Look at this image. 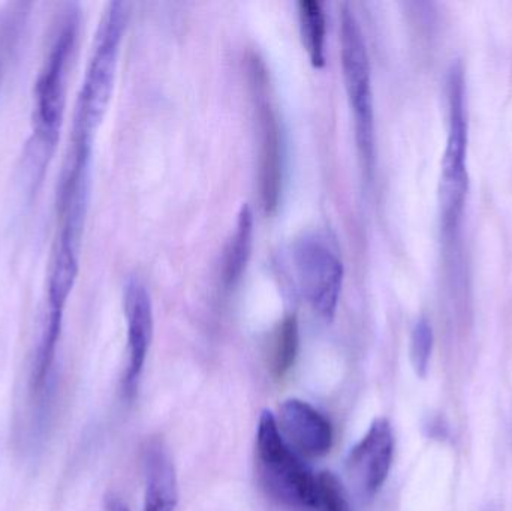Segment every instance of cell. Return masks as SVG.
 I'll list each match as a JSON object with an SVG mask.
<instances>
[{"label":"cell","instance_id":"obj_11","mask_svg":"<svg viewBox=\"0 0 512 511\" xmlns=\"http://www.w3.org/2000/svg\"><path fill=\"white\" fill-rule=\"evenodd\" d=\"M146 500L144 511H174L179 503L176 470L161 444L146 450Z\"/></svg>","mask_w":512,"mask_h":511},{"label":"cell","instance_id":"obj_15","mask_svg":"<svg viewBox=\"0 0 512 511\" xmlns=\"http://www.w3.org/2000/svg\"><path fill=\"white\" fill-rule=\"evenodd\" d=\"M433 345H435V333H433L432 324L427 318H420L411 333V362L415 374L420 378H426L429 372Z\"/></svg>","mask_w":512,"mask_h":511},{"label":"cell","instance_id":"obj_4","mask_svg":"<svg viewBox=\"0 0 512 511\" xmlns=\"http://www.w3.org/2000/svg\"><path fill=\"white\" fill-rule=\"evenodd\" d=\"M256 462L262 488L273 500L291 507L315 509L318 476L292 452L279 429L276 417L264 410L256 432Z\"/></svg>","mask_w":512,"mask_h":511},{"label":"cell","instance_id":"obj_13","mask_svg":"<svg viewBox=\"0 0 512 511\" xmlns=\"http://www.w3.org/2000/svg\"><path fill=\"white\" fill-rule=\"evenodd\" d=\"M298 18L304 47L309 53L313 66L325 63V12L319 0H300L298 2Z\"/></svg>","mask_w":512,"mask_h":511},{"label":"cell","instance_id":"obj_17","mask_svg":"<svg viewBox=\"0 0 512 511\" xmlns=\"http://www.w3.org/2000/svg\"><path fill=\"white\" fill-rule=\"evenodd\" d=\"M105 511H131L129 510L128 504L117 497L116 494H107L104 498Z\"/></svg>","mask_w":512,"mask_h":511},{"label":"cell","instance_id":"obj_7","mask_svg":"<svg viewBox=\"0 0 512 511\" xmlns=\"http://www.w3.org/2000/svg\"><path fill=\"white\" fill-rule=\"evenodd\" d=\"M394 459V434L387 419L372 423L363 440L352 447L348 456V470L366 497L381 491L390 474Z\"/></svg>","mask_w":512,"mask_h":511},{"label":"cell","instance_id":"obj_6","mask_svg":"<svg viewBox=\"0 0 512 511\" xmlns=\"http://www.w3.org/2000/svg\"><path fill=\"white\" fill-rule=\"evenodd\" d=\"M292 261L307 302L325 320H333L345 273L334 243L322 233L301 234L292 245Z\"/></svg>","mask_w":512,"mask_h":511},{"label":"cell","instance_id":"obj_1","mask_svg":"<svg viewBox=\"0 0 512 511\" xmlns=\"http://www.w3.org/2000/svg\"><path fill=\"white\" fill-rule=\"evenodd\" d=\"M80 32V6L66 3L33 90V137L29 149L42 165L53 155L65 117L69 69Z\"/></svg>","mask_w":512,"mask_h":511},{"label":"cell","instance_id":"obj_8","mask_svg":"<svg viewBox=\"0 0 512 511\" xmlns=\"http://www.w3.org/2000/svg\"><path fill=\"white\" fill-rule=\"evenodd\" d=\"M123 306L128 323V368L123 390L128 398H132L137 392L138 380L153 336L152 299L143 282L129 279L123 294Z\"/></svg>","mask_w":512,"mask_h":511},{"label":"cell","instance_id":"obj_14","mask_svg":"<svg viewBox=\"0 0 512 511\" xmlns=\"http://www.w3.org/2000/svg\"><path fill=\"white\" fill-rule=\"evenodd\" d=\"M300 347V330L295 315H286L274 333L271 350V372L274 378H283L294 366Z\"/></svg>","mask_w":512,"mask_h":511},{"label":"cell","instance_id":"obj_16","mask_svg":"<svg viewBox=\"0 0 512 511\" xmlns=\"http://www.w3.org/2000/svg\"><path fill=\"white\" fill-rule=\"evenodd\" d=\"M315 511H349L345 489L333 473L318 476V503Z\"/></svg>","mask_w":512,"mask_h":511},{"label":"cell","instance_id":"obj_9","mask_svg":"<svg viewBox=\"0 0 512 511\" xmlns=\"http://www.w3.org/2000/svg\"><path fill=\"white\" fill-rule=\"evenodd\" d=\"M280 432L289 446L306 458H321L333 446L330 422L301 399H286L279 408Z\"/></svg>","mask_w":512,"mask_h":511},{"label":"cell","instance_id":"obj_10","mask_svg":"<svg viewBox=\"0 0 512 511\" xmlns=\"http://www.w3.org/2000/svg\"><path fill=\"white\" fill-rule=\"evenodd\" d=\"M259 191L262 206L271 212L277 206L282 183V156L277 119L267 101L259 104Z\"/></svg>","mask_w":512,"mask_h":511},{"label":"cell","instance_id":"obj_12","mask_svg":"<svg viewBox=\"0 0 512 511\" xmlns=\"http://www.w3.org/2000/svg\"><path fill=\"white\" fill-rule=\"evenodd\" d=\"M254 237V212L249 203H243L237 215L236 228L225 249L224 275L228 284H234L248 266Z\"/></svg>","mask_w":512,"mask_h":511},{"label":"cell","instance_id":"obj_3","mask_svg":"<svg viewBox=\"0 0 512 511\" xmlns=\"http://www.w3.org/2000/svg\"><path fill=\"white\" fill-rule=\"evenodd\" d=\"M447 93L448 135L442 158L439 206L442 233L451 239L462 221L469 189L466 83L465 69L460 62L453 63L448 71Z\"/></svg>","mask_w":512,"mask_h":511},{"label":"cell","instance_id":"obj_2","mask_svg":"<svg viewBox=\"0 0 512 511\" xmlns=\"http://www.w3.org/2000/svg\"><path fill=\"white\" fill-rule=\"evenodd\" d=\"M129 20V3H108L99 21L92 56L75 104L71 147L92 149L93 137L107 113L119 65L120 45Z\"/></svg>","mask_w":512,"mask_h":511},{"label":"cell","instance_id":"obj_5","mask_svg":"<svg viewBox=\"0 0 512 511\" xmlns=\"http://www.w3.org/2000/svg\"><path fill=\"white\" fill-rule=\"evenodd\" d=\"M340 59L346 93L354 111L358 147L370 162L375 149L372 69L363 29L348 3L340 14Z\"/></svg>","mask_w":512,"mask_h":511}]
</instances>
